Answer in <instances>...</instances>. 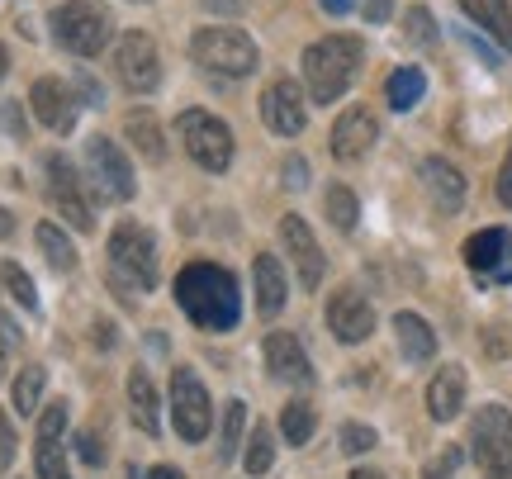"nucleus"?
<instances>
[{"label": "nucleus", "mask_w": 512, "mask_h": 479, "mask_svg": "<svg viewBox=\"0 0 512 479\" xmlns=\"http://www.w3.org/2000/svg\"><path fill=\"white\" fill-rule=\"evenodd\" d=\"M176 304L181 314L204 332H228L242 318V295L233 271H223L214 261H190L176 276Z\"/></svg>", "instance_id": "obj_1"}, {"label": "nucleus", "mask_w": 512, "mask_h": 479, "mask_svg": "<svg viewBox=\"0 0 512 479\" xmlns=\"http://www.w3.org/2000/svg\"><path fill=\"white\" fill-rule=\"evenodd\" d=\"M361 62H366V43L356 34L318 38L309 53H304V81H309L313 105H332L337 95H347V86L361 72Z\"/></svg>", "instance_id": "obj_2"}, {"label": "nucleus", "mask_w": 512, "mask_h": 479, "mask_svg": "<svg viewBox=\"0 0 512 479\" xmlns=\"http://www.w3.org/2000/svg\"><path fill=\"white\" fill-rule=\"evenodd\" d=\"M53 38L76 57H100L114 38V19L100 0H62L53 10Z\"/></svg>", "instance_id": "obj_3"}, {"label": "nucleus", "mask_w": 512, "mask_h": 479, "mask_svg": "<svg viewBox=\"0 0 512 479\" xmlns=\"http://www.w3.org/2000/svg\"><path fill=\"white\" fill-rule=\"evenodd\" d=\"M190 57H195L209 76H233V81H242V76L256 72V43L242 34V29H228V24L200 29V34L190 38Z\"/></svg>", "instance_id": "obj_4"}, {"label": "nucleus", "mask_w": 512, "mask_h": 479, "mask_svg": "<svg viewBox=\"0 0 512 479\" xmlns=\"http://www.w3.org/2000/svg\"><path fill=\"white\" fill-rule=\"evenodd\" d=\"M110 276L124 290H152L157 285V238L143 223H119L110 233Z\"/></svg>", "instance_id": "obj_5"}, {"label": "nucleus", "mask_w": 512, "mask_h": 479, "mask_svg": "<svg viewBox=\"0 0 512 479\" xmlns=\"http://www.w3.org/2000/svg\"><path fill=\"white\" fill-rule=\"evenodd\" d=\"M470 456L484 479H512V413L503 404H484L470 423Z\"/></svg>", "instance_id": "obj_6"}, {"label": "nucleus", "mask_w": 512, "mask_h": 479, "mask_svg": "<svg viewBox=\"0 0 512 479\" xmlns=\"http://www.w3.org/2000/svg\"><path fill=\"white\" fill-rule=\"evenodd\" d=\"M176 133H181V148L190 152L195 166H204V171H228L233 166V129L223 124L219 114L185 110L176 119Z\"/></svg>", "instance_id": "obj_7"}, {"label": "nucleus", "mask_w": 512, "mask_h": 479, "mask_svg": "<svg viewBox=\"0 0 512 479\" xmlns=\"http://www.w3.org/2000/svg\"><path fill=\"white\" fill-rule=\"evenodd\" d=\"M171 423L181 432V442H204L209 427H214V404H209V389L200 385V375L190 366H181L171 375Z\"/></svg>", "instance_id": "obj_8"}, {"label": "nucleus", "mask_w": 512, "mask_h": 479, "mask_svg": "<svg viewBox=\"0 0 512 479\" xmlns=\"http://www.w3.org/2000/svg\"><path fill=\"white\" fill-rule=\"evenodd\" d=\"M48 195H53L57 214L72 223L76 233H91L95 228V209L86 200V190H81V176H76V166L62 157V152H48Z\"/></svg>", "instance_id": "obj_9"}, {"label": "nucleus", "mask_w": 512, "mask_h": 479, "mask_svg": "<svg viewBox=\"0 0 512 479\" xmlns=\"http://www.w3.org/2000/svg\"><path fill=\"white\" fill-rule=\"evenodd\" d=\"M114 67H119V81H124L133 95L157 91V81H162V57H157V43H152L143 29H133V34L119 38Z\"/></svg>", "instance_id": "obj_10"}, {"label": "nucleus", "mask_w": 512, "mask_h": 479, "mask_svg": "<svg viewBox=\"0 0 512 479\" xmlns=\"http://www.w3.org/2000/svg\"><path fill=\"white\" fill-rule=\"evenodd\" d=\"M86 171H91L95 190H100L105 200H133V190H138L133 166H128V157L110 138H91V143H86Z\"/></svg>", "instance_id": "obj_11"}, {"label": "nucleus", "mask_w": 512, "mask_h": 479, "mask_svg": "<svg viewBox=\"0 0 512 479\" xmlns=\"http://www.w3.org/2000/svg\"><path fill=\"white\" fill-rule=\"evenodd\" d=\"M465 266L484 285H512V233L508 228H479L465 242Z\"/></svg>", "instance_id": "obj_12"}, {"label": "nucleus", "mask_w": 512, "mask_h": 479, "mask_svg": "<svg viewBox=\"0 0 512 479\" xmlns=\"http://www.w3.org/2000/svg\"><path fill=\"white\" fill-rule=\"evenodd\" d=\"M280 242H285V252L294 257L299 285H304V290H318V285H323V271H328V257H323L318 238L309 233V223L299 219V214H285V219H280Z\"/></svg>", "instance_id": "obj_13"}, {"label": "nucleus", "mask_w": 512, "mask_h": 479, "mask_svg": "<svg viewBox=\"0 0 512 479\" xmlns=\"http://www.w3.org/2000/svg\"><path fill=\"white\" fill-rule=\"evenodd\" d=\"M62 432H67V404H48L43 408V418H38V442H34L38 479H72Z\"/></svg>", "instance_id": "obj_14"}, {"label": "nucleus", "mask_w": 512, "mask_h": 479, "mask_svg": "<svg viewBox=\"0 0 512 479\" xmlns=\"http://www.w3.org/2000/svg\"><path fill=\"white\" fill-rule=\"evenodd\" d=\"M261 119H266V129L280 133V138H299L304 124H309L304 91H299L294 81H271L266 95H261Z\"/></svg>", "instance_id": "obj_15"}, {"label": "nucleus", "mask_w": 512, "mask_h": 479, "mask_svg": "<svg viewBox=\"0 0 512 479\" xmlns=\"http://www.w3.org/2000/svg\"><path fill=\"white\" fill-rule=\"evenodd\" d=\"M375 138H380V119H375L366 105H351V110L332 124L328 148L337 162H361V157L375 148Z\"/></svg>", "instance_id": "obj_16"}, {"label": "nucleus", "mask_w": 512, "mask_h": 479, "mask_svg": "<svg viewBox=\"0 0 512 479\" xmlns=\"http://www.w3.org/2000/svg\"><path fill=\"white\" fill-rule=\"evenodd\" d=\"M328 328H332V337L347 342V347L366 342L370 332H375V309H370V299L361 295V290H337V295L328 299Z\"/></svg>", "instance_id": "obj_17"}, {"label": "nucleus", "mask_w": 512, "mask_h": 479, "mask_svg": "<svg viewBox=\"0 0 512 479\" xmlns=\"http://www.w3.org/2000/svg\"><path fill=\"white\" fill-rule=\"evenodd\" d=\"M29 105H34V114H38V124H43V129H53V133H72L76 129V100H72V91H67L57 76L34 81Z\"/></svg>", "instance_id": "obj_18"}, {"label": "nucleus", "mask_w": 512, "mask_h": 479, "mask_svg": "<svg viewBox=\"0 0 512 479\" xmlns=\"http://www.w3.org/2000/svg\"><path fill=\"white\" fill-rule=\"evenodd\" d=\"M266 370L275 380H285V385H309L313 380V361L309 351L299 347L294 332H271L266 337Z\"/></svg>", "instance_id": "obj_19"}, {"label": "nucleus", "mask_w": 512, "mask_h": 479, "mask_svg": "<svg viewBox=\"0 0 512 479\" xmlns=\"http://www.w3.org/2000/svg\"><path fill=\"white\" fill-rule=\"evenodd\" d=\"M422 185H427V195H432V204H437L441 214H456L460 204H465V176L446 157H427L422 162Z\"/></svg>", "instance_id": "obj_20"}, {"label": "nucleus", "mask_w": 512, "mask_h": 479, "mask_svg": "<svg viewBox=\"0 0 512 479\" xmlns=\"http://www.w3.org/2000/svg\"><path fill=\"white\" fill-rule=\"evenodd\" d=\"M252 285H256V314L275 318L285 309V295H290V285H285V271H280V261L271 252H261L252 266Z\"/></svg>", "instance_id": "obj_21"}, {"label": "nucleus", "mask_w": 512, "mask_h": 479, "mask_svg": "<svg viewBox=\"0 0 512 479\" xmlns=\"http://www.w3.org/2000/svg\"><path fill=\"white\" fill-rule=\"evenodd\" d=\"M465 404V370L460 366H446L437 370V380L427 385V413L437 418V423H451Z\"/></svg>", "instance_id": "obj_22"}, {"label": "nucleus", "mask_w": 512, "mask_h": 479, "mask_svg": "<svg viewBox=\"0 0 512 479\" xmlns=\"http://www.w3.org/2000/svg\"><path fill=\"white\" fill-rule=\"evenodd\" d=\"M460 10L475 19L503 53H512V0H460Z\"/></svg>", "instance_id": "obj_23"}, {"label": "nucleus", "mask_w": 512, "mask_h": 479, "mask_svg": "<svg viewBox=\"0 0 512 479\" xmlns=\"http://www.w3.org/2000/svg\"><path fill=\"white\" fill-rule=\"evenodd\" d=\"M394 332H399V351L413 361V366H422V361H432V356H437V332H432L427 318L394 314Z\"/></svg>", "instance_id": "obj_24"}, {"label": "nucleus", "mask_w": 512, "mask_h": 479, "mask_svg": "<svg viewBox=\"0 0 512 479\" xmlns=\"http://www.w3.org/2000/svg\"><path fill=\"white\" fill-rule=\"evenodd\" d=\"M124 138L133 148L143 152V162H166V138H162V124L152 110H133L124 119Z\"/></svg>", "instance_id": "obj_25"}, {"label": "nucleus", "mask_w": 512, "mask_h": 479, "mask_svg": "<svg viewBox=\"0 0 512 479\" xmlns=\"http://www.w3.org/2000/svg\"><path fill=\"white\" fill-rule=\"evenodd\" d=\"M128 404H133V423L143 427L147 437L162 432V418H157V389H152V380H147L143 366L128 375Z\"/></svg>", "instance_id": "obj_26"}, {"label": "nucleus", "mask_w": 512, "mask_h": 479, "mask_svg": "<svg viewBox=\"0 0 512 479\" xmlns=\"http://www.w3.org/2000/svg\"><path fill=\"white\" fill-rule=\"evenodd\" d=\"M422 91H427V81H422L418 67H399V72L384 81V100H389V110H413L422 100Z\"/></svg>", "instance_id": "obj_27"}, {"label": "nucleus", "mask_w": 512, "mask_h": 479, "mask_svg": "<svg viewBox=\"0 0 512 479\" xmlns=\"http://www.w3.org/2000/svg\"><path fill=\"white\" fill-rule=\"evenodd\" d=\"M38 252L48 257V266L53 271H76V247L67 242V233L57 228V223H38Z\"/></svg>", "instance_id": "obj_28"}, {"label": "nucleus", "mask_w": 512, "mask_h": 479, "mask_svg": "<svg viewBox=\"0 0 512 479\" xmlns=\"http://www.w3.org/2000/svg\"><path fill=\"white\" fill-rule=\"evenodd\" d=\"M313 427H318V413H313V404H304V399L285 404V413H280V432H285V442H290V446H309Z\"/></svg>", "instance_id": "obj_29"}, {"label": "nucleus", "mask_w": 512, "mask_h": 479, "mask_svg": "<svg viewBox=\"0 0 512 479\" xmlns=\"http://www.w3.org/2000/svg\"><path fill=\"white\" fill-rule=\"evenodd\" d=\"M328 219L337 233H356V223H361V204H356V195H351L347 185H332L328 190Z\"/></svg>", "instance_id": "obj_30"}, {"label": "nucleus", "mask_w": 512, "mask_h": 479, "mask_svg": "<svg viewBox=\"0 0 512 479\" xmlns=\"http://www.w3.org/2000/svg\"><path fill=\"white\" fill-rule=\"evenodd\" d=\"M43 385H48V370H43V366H24V370H19L15 394H10V399H15V413H24V418H29V413L38 408V399H43Z\"/></svg>", "instance_id": "obj_31"}, {"label": "nucleus", "mask_w": 512, "mask_h": 479, "mask_svg": "<svg viewBox=\"0 0 512 479\" xmlns=\"http://www.w3.org/2000/svg\"><path fill=\"white\" fill-rule=\"evenodd\" d=\"M242 427H247V404H242V399L223 404V432H219V456L223 461H233V456H238Z\"/></svg>", "instance_id": "obj_32"}, {"label": "nucleus", "mask_w": 512, "mask_h": 479, "mask_svg": "<svg viewBox=\"0 0 512 479\" xmlns=\"http://www.w3.org/2000/svg\"><path fill=\"white\" fill-rule=\"evenodd\" d=\"M275 461V442H271V427L256 423L252 427V442H247V456H242V470L247 475H266Z\"/></svg>", "instance_id": "obj_33"}, {"label": "nucleus", "mask_w": 512, "mask_h": 479, "mask_svg": "<svg viewBox=\"0 0 512 479\" xmlns=\"http://www.w3.org/2000/svg\"><path fill=\"white\" fill-rule=\"evenodd\" d=\"M0 280H5V285H10V295H15L19 304L29 309V314H34V309H38V290H34V280L24 276L15 261H5V266H0Z\"/></svg>", "instance_id": "obj_34"}, {"label": "nucleus", "mask_w": 512, "mask_h": 479, "mask_svg": "<svg viewBox=\"0 0 512 479\" xmlns=\"http://www.w3.org/2000/svg\"><path fill=\"white\" fill-rule=\"evenodd\" d=\"M337 442H342V451H347V456H366L370 446H375V432H370L366 423H342Z\"/></svg>", "instance_id": "obj_35"}, {"label": "nucleus", "mask_w": 512, "mask_h": 479, "mask_svg": "<svg viewBox=\"0 0 512 479\" xmlns=\"http://www.w3.org/2000/svg\"><path fill=\"white\" fill-rule=\"evenodd\" d=\"M408 38L422 43V48H432V43H437V19H432V10H422V5L408 10Z\"/></svg>", "instance_id": "obj_36"}, {"label": "nucleus", "mask_w": 512, "mask_h": 479, "mask_svg": "<svg viewBox=\"0 0 512 479\" xmlns=\"http://www.w3.org/2000/svg\"><path fill=\"white\" fill-rule=\"evenodd\" d=\"M15 427H10V418H5V408H0V475L10 470V461H15Z\"/></svg>", "instance_id": "obj_37"}, {"label": "nucleus", "mask_w": 512, "mask_h": 479, "mask_svg": "<svg viewBox=\"0 0 512 479\" xmlns=\"http://www.w3.org/2000/svg\"><path fill=\"white\" fill-rule=\"evenodd\" d=\"M76 451H81V461L86 465H105V446H100L95 432H81V437H76Z\"/></svg>", "instance_id": "obj_38"}, {"label": "nucleus", "mask_w": 512, "mask_h": 479, "mask_svg": "<svg viewBox=\"0 0 512 479\" xmlns=\"http://www.w3.org/2000/svg\"><path fill=\"white\" fill-rule=\"evenodd\" d=\"M285 185H290V190H304V185H309V162H304V157H285Z\"/></svg>", "instance_id": "obj_39"}, {"label": "nucleus", "mask_w": 512, "mask_h": 479, "mask_svg": "<svg viewBox=\"0 0 512 479\" xmlns=\"http://www.w3.org/2000/svg\"><path fill=\"white\" fill-rule=\"evenodd\" d=\"M15 347H19V328L5 314H0V366L10 361V351H15Z\"/></svg>", "instance_id": "obj_40"}, {"label": "nucleus", "mask_w": 512, "mask_h": 479, "mask_svg": "<svg viewBox=\"0 0 512 479\" xmlns=\"http://www.w3.org/2000/svg\"><path fill=\"white\" fill-rule=\"evenodd\" d=\"M498 200L512 209V152H508V162H503V171H498Z\"/></svg>", "instance_id": "obj_41"}, {"label": "nucleus", "mask_w": 512, "mask_h": 479, "mask_svg": "<svg viewBox=\"0 0 512 479\" xmlns=\"http://www.w3.org/2000/svg\"><path fill=\"white\" fill-rule=\"evenodd\" d=\"M361 10H366L370 24H384V19H389V10H394V0H366Z\"/></svg>", "instance_id": "obj_42"}, {"label": "nucleus", "mask_w": 512, "mask_h": 479, "mask_svg": "<svg viewBox=\"0 0 512 479\" xmlns=\"http://www.w3.org/2000/svg\"><path fill=\"white\" fill-rule=\"evenodd\" d=\"M456 461H460V451H446V461H437L422 479H451V465H456Z\"/></svg>", "instance_id": "obj_43"}, {"label": "nucleus", "mask_w": 512, "mask_h": 479, "mask_svg": "<svg viewBox=\"0 0 512 479\" xmlns=\"http://www.w3.org/2000/svg\"><path fill=\"white\" fill-rule=\"evenodd\" d=\"M138 479H185V475L176 470V465H152V470H147V475H138Z\"/></svg>", "instance_id": "obj_44"}, {"label": "nucleus", "mask_w": 512, "mask_h": 479, "mask_svg": "<svg viewBox=\"0 0 512 479\" xmlns=\"http://www.w3.org/2000/svg\"><path fill=\"white\" fill-rule=\"evenodd\" d=\"M318 5H323L328 15H347V10H351V5H356V0H318Z\"/></svg>", "instance_id": "obj_45"}, {"label": "nucleus", "mask_w": 512, "mask_h": 479, "mask_svg": "<svg viewBox=\"0 0 512 479\" xmlns=\"http://www.w3.org/2000/svg\"><path fill=\"white\" fill-rule=\"evenodd\" d=\"M15 233V223H10V209H0V238H10Z\"/></svg>", "instance_id": "obj_46"}, {"label": "nucleus", "mask_w": 512, "mask_h": 479, "mask_svg": "<svg viewBox=\"0 0 512 479\" xmlns=\"http://www.w3.org/2000/svg\"><path fill=\"white\" fill-rule=\"evenodd\" d=\"M5 72H10V53L0 48V81H5Z\"/></svg>", "instance_id": "obj_47"}, {"label": "nucleus", "mask_w": 512, "mask_h": 479, "mask_svg": "<svg viewBox=\"0 0 512 479\" xmlns=\"http://www.w3.org/2000/svg\"><path fill=\"white\" fill-rule=\"evenodd\" d=\"M351 479H384V475H380V470H356Z\"/></svg>", "instance_id": "obj_48"}]
</instances>
